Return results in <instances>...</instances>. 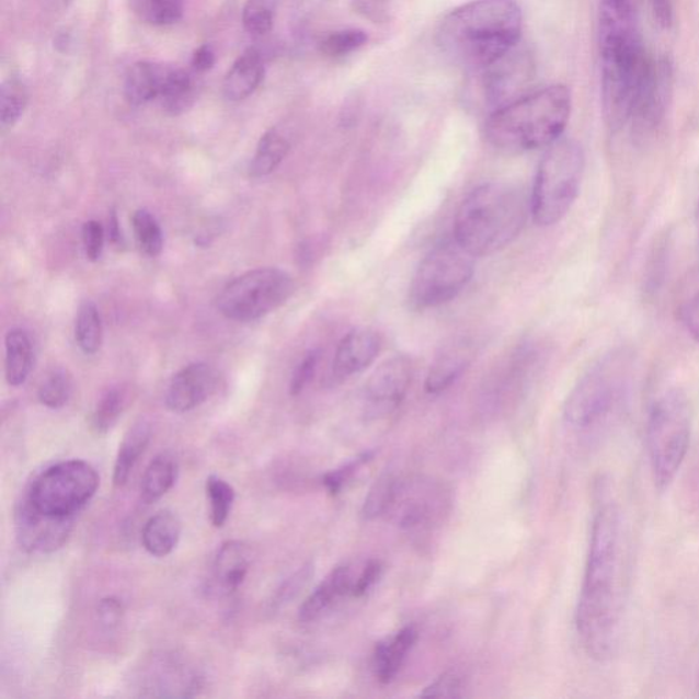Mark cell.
I'll list each match as a JSON object with an SVG mask.
<instances>
[{
    "instance_id": "obj_1",
    "label": "cell",
    "mask_w": 699,
    "mask_h": 699,
    "mask_svg": "<svg viewBox=\"0 0 699 699\" xmlns=\"http://www.w3.org/2000/svg\"><path fill=\"white\" fill-rule=\"evenodd\" d=\"M606 486L596 493L575 627L587 656L606 663L619 648L626 600V537L618 503Z\"/></svg>"
},
{
    "instance_id": "obj_2",
    "label": "cell",
    "mask_w": 699,
    "mask_h": 699,
    "mask_svg": "<svg viewBox=\"0 0 699 699\" xmlns=\"http://www.w3.org/2000/svg\"><path fill=\"white\" fill-rule=\"evenodd\" d=\"M523 21L515 0H473L444 16L437 46L454 62L479 70L518 46Z\"/></svg>"
},
{
    "instance_id": "obj_3",
    "label": "cell",
    "mask_w": 699,
    "mask_h": 699,
    "mask_svg": "<svg viewBox=\"0 0 699 699\" xmlns=\"http://www.w3.org/2000/svg\"><path fill=\"white\" fill-rule=\"evenodd\" d=\"M530 203L519 187L488 182L460 203L454 220V240L471 256H492L523 231Z\"/></svg>"
},
{
    "instance_id": "obj_4",
    "label": "cell",
    "mask_w": 699,
    "mask_h": 699,
    "mask_svg": "<svg viewBox=\"0 0 699 699\" xmlns=\"http://www.w3.org/2000/svg\"><path fill=\"white\" fill-rule=\"evenodd\" d=\"M573 96L568 87L549 85L488 116L485 136L504 152H526L548 148L562 138L569 125Z\"/></svg>"
},
{
    "instance_id": "obj_5",
    "label": "cell",
    "mask_w": 699,
    "mask_h": 699,
    "mask_svg": "<svg viewBox=\"0 0 699 699\" xmlns=\"http://www.w3.org/2000/svg\"><path fill=\"white\" fill-rule=\"evenodd\" d=\"M632 369L634 357L624 348L603 355L570 392L563 410L565 423L581 434H601L623 408Z\"/></svg>"
},
{
    "instance_id": "obj_6",
    "label": "cell",
    "mask_w": 699,
    "mask_h": 699,
    "mask_svg": "<svg viewBox=\"0 0 699 699\" xmlns=\"http://www.w3.org/2000/svg\"><path fill=\"white\" fill-rule=\"evenodd\" d=\"M692 415L689 399L668 390L653 402L646 420V448L654 485L668 490L690 449Z\"/></svg>"
},
{
    "instance_id": "obj_7",
    "label": "cell",
    "mask_w": 699,
    "mask_h": 699,
    "mask_svg": "<svg viewBox=\"0 0 699 699\" xmlns=\"http://www.w3.org/2000/svg\"><path fill=\"white\" fill-rule=\"evenodd\" d=\"M585 171L584 149L571 138H559L543 153L532 185L530 214L540 227L558 225L573 208Z\"/></svg>"
},
{
    "instance_id": "obj_8",
    "label": "cell",
    "mask_w": 699,
    "mask_h": 699,
    "mask_svg": "<svg viewBox=\"0 0 699 699\" xmlns=\"http://www.w3.org/2000/svg\"><path fill=\"white\" fill-rule=\"evenodd\" d=\"M474 260L454 238L438 243L415 271L409 288L410 307L428 310L452 301L473 277Z\"/></svg>"
},
{
    "instance_id": "obj_9",
    "label": "cell",
    "mask_w": 699,
    "mask_h": 699,
    "mask_svg": "<svg viewBox=\"0 0 699 699\" xmlns=\"http://www.w3.org/2000/svg\"><path fill=\"white\" fill-rule=\"evenodd\" d=\"M99 486L100 475L92 465L70 459L42 471L31 482L24 496L38 512L57 517H77L96 495Z\"/></svg>"
},
{
    "instance_id": "obj_10",
    "label": "cell",
    "mask_w": 699,
    "mask_h": 699,
    "mask_svg": "<svg viewBox=\"0 0 699 699\" xmlns=\"http://www.w3.org/2000/svg\"><path fill=\"white\" fill-rule=\"evenodd\" d=\"M296 291V283L286 271L257 268L247 272L219 294L218 310L226 319L251 323L285 305Z\"/></svg>"
},
{
    "instance_id": "obj_11",
    "label": "cell",
    "mask_w": 699,
    "mask_h": 699,
    "mask_svg": "<svg viewBox=\"0 0 699 699\" xmlns=\"http://www.w3.org/2000/svg\"><path fill=\"white\" fill-rule=\"evenodd\" d=\"M451 507V493L442 482L414 475L398 479L386 517L408 531L429 530L442 523Z\"/></svg>"
},
{
    "instance_id": "obj_12",
    "label": "cell",
    "mask_w": 699,
    "mask_h": 699,
    "mask_svg": "<svg viewBox=\"0 0 699 699\" xmlns=\"http://www.w3.org/2000/svg\"><path fill=\"white\" fill-rule=\"evenodd\" d=\"M474 71L479 75L477 89L481 94L482 103L493 113L525 96V89L530 85L535 76V62L530 53L519 48L518 44L495 62Z\"/></svg>"
},
{
    "instance_id": "obj_13",
    "label": "cell",
    "mask_w": 699,
    "mask_h": 699,
    "mask_svg": "<svg viewBox=\"0 0 699 699\" xmlns=\"http://www.w3.org/2000/svg\"><path fill=\"white\" fill-rule=\"evenodd\" d=\"M673 92V64L668 58L653 57L630 116L629 125L632 135L640 140H645L662 126Z\"/></svg>"
},
{
    "instance_id": "obj_14",
    "label": "cell",
    "mask_w": 699,
    "mask_h": 699,
    "mask_svg": "<svg viewBox=\"0 0 699 699\" xmlns=\"http://www.w3.org/2000/svg\"><path fill=\"white\" fill-rule=\"evenodd\" d=\"M76 518L38 512L24 496L15 507L16 541L26 552L53 553L69 540Z\"/></svg>"
},
{
    "instance_id": "obj_15",
    "label": "cell",
    "mask_w": 699,
    "mask_h": 699,
    "mask_svg": "<svg viewBox=\"0 0 699 699\" xmlns=\"http://www.w3.org/2000/svg\"><path fill=\"white\" fill-rule=\"evenodd\" d=\"M413 379L412 359L396 355L385 360L365 386L366 414L377 419L401 406Z\"/></svg>"
},
{
    "instance_id": "obj_16",
    "label": "cell",
    "mask_w": 699,
    "mask_h": 699,
    "mask_svg": "<svg viewBox=\"0 0 699 699\" xmlns=\"http://www.w3.org/2000/svg\"><path fill=\"white\" fill-rule=\"evenodd\" d=\"M363 563L346 562L336 565L299 607V620L302 623H312L323 618L342 598H355V587Z\"/></svg>"
},
{
    "instance_id": "obj_17",
    "label": "cell",
    "mask_w": 699,
    "mask_h": 699,
    "mask_svg": "<svg viewBox=\"0 0 699 699\" xmlns=\"http://www.w3.org/2000/svg\"><path fill=\"white\" fill-rule=\"evenodd\" d=\"M381 350L380 335L369 329H355L342 337L336 347L330 385H342L353 376L363 374L375 363Z\"/></svg>"
},
{
    "instance_id": "obj_18",
    "label": "cell",
    "mask_w": 699,
    "mask_h": 699,
    "mask_svg": "<svg viewBox=\"0 0 699 699\" xmlns=\"http://www.w3.org/2000/svg\"><path fill=\"white\" fill-rule=\"evenodd\" d=\"M218 386V376L213 366L196 363L185 366L170 381L165 392V406L171 412L183 414L202 406Z\"/></svg>"
},
{
    "instance_id": "obj_19",
    "label": "cell",
    "mask_w": 699,
    "mask_h": 699,
    "mask_svg": "<svg viewBox=\"0 0 699 699\" xmlns=\"http://www.w3.org/2000/svg\"><path fill=\"white\" fill-rule=\"evenodd\" d=\"M477 357L475 343L459 337L442 348L431 365L425 380V391L437 396L447 391L473 364Z\"/></svg>"
},
{
    "instance_id": "obj_20",
    "label": "cell",
    "mask_w": 699,
    "mask_h": 699,
    "mask_svg": "<svg viewBox=\"0 0 699 699\" xmlns=\"http://www.w3.org/2000/svg\"><path fill=\"white\" fill-rule=\"evenodd\" d=\"M251 548L242 541L221 543L213 563L215 586L221 592L231 593L240 589L251 569Z\"/></svg>"
},
{
    "instance_id": "obj_21",
    "label": "cell",
    "mask_w": 699,
    "mask_h": 699,
    "mask_svg": "<svg viewBox=\"0 0 699 699\" xmlns=\"http://www.w3.org/2000/svg\"><path fill=\"white\" fill-rule=\"evenodd\" d=\"M417 638L419 632L414 627H404L396 634L377 643L374 653V673L380 684L388 685L397 678Z\"/></svg>"
},
{
    "instance_id": "obj_22",
    "label": "cell",
    "mask_w": 699,
    "mask_h": 699,
    "mask_svg": "<svg viewBox=\"0 0 699 699\" xmlns=\"http://www.w3.org/2000/svg\"><path fill=\"white\" fill-rule=\"evenodd\" d=\"M264 79V62L256 49H248L232 65L224 81V94L230 102H242L256 91Z\"/></svg>"
},
{
    "instance_id": "obj_23",
    "label": "cell",
    "mask_w": 699,
    "mask_h": 699,
    "mask_svg": "<svg viewBox=\"0 0 699 699\" xmlns=\"http://www.w3.org/2000/svg\"><path fill=\"white\" fill-rule=\"evenodd\" d=\"M152 438V425L147 420H138L126 432L122 440L114 465V485L124 488L129 481L138 460L146 452Z\"/></svg>"
},
{
    "instance_id": "obj_24",
    "label": "cell",
    "mask_w": 699,
    "mask_h": 699,
    "mask_svg": "<svg viewBox=\"0 0 699 699\" xmlns=\"http://www.w3.org/2000/svg\"><path fill=\"white\" fill-rule=\"evenodd\" d=\"M170 70L171 68L152 62L133 66L125 82L127 102L133 105H142L162 96Z\"/></svg>"
},
{
    "instance_id": "obj_25",
    "label": "cell",
    "mask_w": 699,
    "mask_h": 699,
    "mask_svg": "<svg viewBox=\"0 0 699 699\" xmlns=\"http://www.w3.org/2000/svg\"><path fill=\"white\" fill-rule=\"evenodd\" d=\"M182 523L170 509H163L147 520L142 529V546L154 558L173 553L181 540Z\"/></svg>"
},
{
    "instance_id": "obj_26",
    "label": "cell",
    "mask_w": 699,
    "mask_h": 699,
    "mask_svg": "<svg viewBox=\"0 0 699 699\" xmlns=\"http://www.w3.org/2000/svg\"><path fill=\"white\" fill-rule=\"evenodd\" d=\"M180 474V463L171 452L159 454L148 465L141 480V499L146 504H153L173 490Z\"/></svg>"
},
{
    "instance_id": "obj_27",
    "label": "cell",
    "mask_w": 699,
    "mask_h": 699,
    "mask_svg": "<svg viewBox=\"0 0 699 699\" xmlns=\"http://www.w3.org/2000/svg\"><path fill=\"white\" fill-rule=\"evenodd\" d=\"M33 366V347L25 330L14 329L5 335V380L11 387L24 385Z\"/></svg>"
},
{
    "instance_id": "obj_28",
    "label": "cell",
    "mask_w": 699,
    "mask_h": 699,
    "mask_svg": "<svg viewBox=\"0 0 699 699\" xmlns=\"http://www.w3.org/2000/svg\"><path fill=\"white\" fill-rule=\"evenodd\" d=\"M288 152H290V142L285 136L275 129L266 131L259 142L256 154H254L251 175L262 177L274 173L286 159Z\"/></svg>"
},
{
    "instance_id": "obj_29",
    "label": "cell",
    "mask_w": 699,
    "mask_h": 699,
    "mask_svg": "<svg viewBox=\"0 0 699 699\" xmlns=\"http://www.w3.org/2000/svg\"><path fill=\"white\" fill-rule=\"evenodd\" d=\"M160 100L169 114L185 113L196 100V85H194L192 76L185 70L171 69Z\"/></svg>"
},
{
    "instance_id": "obj_30",
    "label": "cell",
    "mask_w": 699,
    "mask_h": 699,
    "mask_svg": "<svg viewBox=\"0 0 699 699\" xmlns=\"http://www.w3.org/2000/svg\"><path fill=\"white\" fill-rule=\"evenodd\" d=\"M127 406L125 388L113 387L99 399L91 419L92 429L96 435H107L118 423Z\"/></svg>"
},
{
    "instance_id": "obj_31",
    "label": "cell",
    "mask_w": 699,
    "mask_h": 699,
    "mask_svg": "<svg viewBox=\"0 0 699 699\" xmlns=\"http://www.w3.org/2000/svg\"><path fill=\"white\" fill-rule=\"evenodd\" d=\"M76 341L82 353L96 354L102 347L103 325L96 305L85 301L81 305L76 319Z\"/></svg>"
},
{
    "instance_id": "obj_32",
    "label": "cell",
    "mask_w": 699,
    "mask_h": 699,
    "mask_svg": "<svg viewBox=\"0 0 699 699\" xmlns=\"http://www.w3.org/2000/svg\"><path fill=\"white\" fill-rule=\"evenodd\" d=\"M209 503L210 524L215 527H224L229 519L232 506L236 502V491L229 482L218 475H209L205 482Z\"/></svg>"
},
{
    "instance_id": "obj_33",
    "label": "cell",
    "mask_w": 699,
    "mask_h": 699,
    "mask_svg": "<svg viewBox=\"0 0 699 699\" xmlns=\"http://www.w3.org/2000/svg\"><path fill=\"white\" fill-rule=\"evenodd\" d=\"M73 396V380L68 370L55 369L38 387V401L48 409L58 410L69 403Z\"/></svg>"
},
{
    "instance_id": "obj_34",
    "label": "cell",
    "mask_w": 699,
    "mask_h": 699,
    "mask_svg": "<svg viewBox=\"0 0 699 699\" xmlns=\"http://www.w3.org/2000/svg\"><path fill=\"white\" fill-rule=\"evenodd\" d=\"M133 229L137 238L138 245L149 257H158L163 251V232L158 220L147 209H138L133 215Z\"/></svg>"
},
{
    "instance_id": "obj_35",
    "label": "cell",
    "mask_w": 699,
    "mask_h": 699,
    "mask_svg": "<svg viewBox=\"0 0 699 699\" xmlns=\"http://www.w3.org/2000/svg\"><path fill=\"white\" fill-rule=\"evenodd\" d=\"M398 477L392 473H385L371 485L368 496L365 499L363 517L365 520L386 517L388 508L391 506L393 491H396Z\"/></svg>"
},
{
    "instance_id": "obj_36",
    "label": "cell",
    "mask_w": 699,
    "mask_h": 699,
    "mask_svg": "<svg viewBox=\"0 0 699 699\" xmlns=\"http://www.w3.org/2000/svg\"><path fill=\"white\" fill-rule=\"evenodd\" d=\"M27 104V93L24 84L19 80L5 81L0 93V119L3 127H11L24 114Z\"/></svg>"
},
{
    "instance_id": "obj_37",
    "label": "cell",
    "mask_w": 699,
    "mask_h": 699,
    "mask_svg": "<svg viewBox=\"0 0 699 699\" xmlns=\"http://www.w3.org/2000/svg\"><path fill=\"white\" fill-rule=\"evenodd\" d=\"M277 0H248L242 21L245 30L254 36L266 35L274 26Z\"/></svg>"
},
{
    "instance_id": "obj_38",
    "label": "cell",
    "mask_w": 699,
    "mask_h": 699,
    "mask_svg": "<svg viewBox=\"0 0 699 699\" xmlns=\"http://www.w3.org/2000/svg\"><path fill=\"white\" fill-rule=\"evenodd\" d=\"M368 43V35L360 30H343L330 33L320 42V51L331 58L346 57Z\"/></svg>"
},
{
    "instance_id": "obj_39",
    "label": "cell",
    "mask_w": 699,
    "mask_h": 699,
    "mask_svg": "<svg viewBox=\"0 0 699 699\" xmlns=\"http://www.w3.org/2000/svg\"><path fill=\"white\" fill-rule=\"evenodd\" d=\"M142 14L154 25H170L180 21L183 0H142Z\"/></svg>"
},
{
    "instance_id": "obj_40",
    "label": "cell",
    "mask_w": 699,
    "mask_h": 699,
    "mask_svg": "<svg viewBox=\"0 0 699 699\" xmlns=\"http://www.w3.org/2000/svg\"><path fill=\"white\" fill-rule=\"evenodd\" d=\"M313 573V564L308 563L299 569L297 573H294L286 582H283V585L277 589L274 598V607H285L287 604H290L294 598L301 595L305 587L308 586L309 581L312 580Z\"/></svg>"
},
{
    "instance_id": "obj_41",
    "label": "cell",
    "mask_w": 699,
    "mask_h": 699,
    "mask_svg": "<svg viewBox=\"0 0 699 699\" xmlns=\"http://www.w3.org/2000/svg\"><path fill=\"white\" fill-rule=\"evenodd\" d=\"M463 680L457 673H446L420 692L423 698H460L463 697Z\"/></svg>"
},
{
    "instance_id": "obj_42",
    "label": "cell",
    "mask_w": 699,
    "mask_h": 699,
    "mask_svg": "<svg viewBox=\"0 0 699 699\" xmlns=\"http://www.w3.org/2000/svg\"><path fill=\"white\" fill-rule=\"evenodd\" d=\"M370 460V454L360 455V457L355 458L352 462H348L342 468L332 470L330 473H326L323 477V484L326 488V491L332 493V495H336L343 490V486L347 484L350 480L353 479V475L357 473V471L363 468L365 463H368Z\"/></svg>"
},
{
    "instance_id": "obj_43",
    "label": "cell",
    "mask_w": 699,
    "mask_h": 699,
    "mask_svg": "<svg viewBox=\"0 0 699 699\" xmlns=\"http://www.w3.org/2000/svg\"><path fill=\"white\" fill-rule=\"evenodd\" d=\"M320 363L319 350H312L305 354L301 363L298 364L296 370H294L290 381V393L293 397L299 396L305 388L309 386V382L313 380L316 370Z\"/></svg>"
},
{
    "instance_id": "obj_44",
    "label": "cell",
    "mask_w": 699,
    "mask_h": 699,
    "mask_svg": "<svg viewBox=\"0 0 699 699\" xmlns=\"http://www.w3.org/2000/svg\"><path fill=\"white\" fill-rule=\"evenodd\" d=\"M82 241L88 260L98 262L104 248V229L96 220H89L82 227Z\"/></svg>"
},
{
    "instance_id": "obj_45",
    "label": "cell",
    "mask_w": 699,
    "mask_h": 699,
    "mask_svg": "<svg viewBox=\"0 0 699 699\" xmlns=\"http://www.w3.org/2000/svg\"><path fill=\"white\" fill-rule=\"evenodd\" d=\"M98 616L102 626L107 627V629H114V627H118L121 621L124 620V603H122L118 597H104L99 603Z\"/></svg>"
},
{
    "instance_id": "obj_46",
    "label": "cell",
    "mask_w": 699,
    "mask_h": 699,
    "mask_svg": "<svg viewBox=\"0 0 699 699\" xmlns=\"http://www.w3.org/2000/svg\"><path fill=\"white\" fill-rule=\"evenodd\" d=\"M382 564L379 560H366L360 568L355 598L364 597L374 587L382 575Z\"/></svg>"
},
{
    "instance_id": "obj_47",
    "label": "cell",
    "mask_w": 699,
    "mask_h": 699,
    "mask_svg": "<svg viewBox=\"0 0 699 699\" xmlns=\"http://www.w3.org/2000/svg\"><path fill=\"white\" fill-rule=\"evenodd\" d=\"M646 2L656 24L663 30H669L675 20L674 0H646Z\"/></svg>"
},
{
    "instance_id": "obj_48",
    "label": "cell",
    "mask_w": 699,
    "mask_h": 699,
    "mask_svg": "<svg viewBox=\"0 0 699 699\" xmlns=\"http://www.w3.org/2000/svg\"><path fill=\"white\" fill-rule=\"evenodd\" d=\"M685 323L690 335L699 345V291L685 308Z\"/></svg>"
},
{
    "instance_id": "obj_49",
    "label": "cell",
    "mask_w": 699,
    "mask_h": 699,
    "mask_svg": "<svg viewBox=\"0 0 699 699\" xmlns=\"http://www.w3.org/2000/svg\"><path fill=\"white\" fill-rule=\"evenodd\" d=\"M215 53L209 46H203L193 55L192 64L197 71H208L214 68Z\"/></svg>"
},
{
    "instance_id": "obj_50",
    "label": "cell",
    "mask_w": 699,
    "mask_h": 699,
    "mask_svg": "<svg viewBox=\"0 0 699 699\" xmlns=\"http://www.w3.org/2000/svg\"><path fill=\"white\" fill-rule=\"evenodd\" d=\"M110 237L111 241H113L115 245H122V241H124V238H122L118 216H116L115 213L111 214L110 218Z\"/></svg>"
},
{
    "instance_id": "obj_51",
    "label": "cell",
    "mask_w": 699,
    "mask_h": 699,
    "mask_svg": "<svg viewBox=\"0 0 699 699\" xmlns=\"http://www.w3.org/2000/svg\"><path fill=\"white\" fill-rule=\"evenodd\" d=\"M697 226H698V240H699V202H698V210H697Z\"/></svg>"
}]
</instances>
